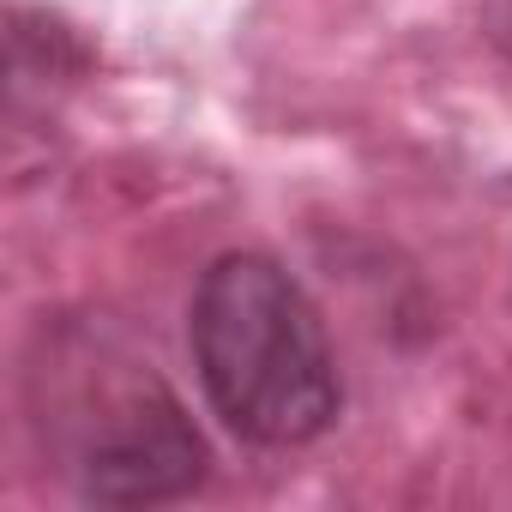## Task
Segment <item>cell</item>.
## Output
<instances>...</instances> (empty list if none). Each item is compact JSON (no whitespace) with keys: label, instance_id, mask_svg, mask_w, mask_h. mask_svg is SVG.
Here are the masks:
<instances>
[{"label":"cell","instance_id":"1","mask_svg":"<svg viewBox=\"0 0 512 512\" xmlns=\"http://www.w3.org/2000/svg\"><path fill=\"white\" fill-rule=\"evenodd\" d=\"M187 350L211 416L260 452H296L338 428L344 374L326 314L272 253H217L187 302Z\"/></svg>","mask_w":512,"mask_h":512},{"label":"cell","instance_id":"2","mask_svg":"<svg viewBox=\"0 0 512 512\" xmlns=\"http://www.w3.org/2000/svg\"><path fill=\"white\" fill-rule=\"evenodd\" d=\"M25 410L61 482L91 506H169L211 476V446L157 362L85 326L43 332L25 368Z\"/></svg>","mask_w":512,"mask_h":512},{"label":"cell","instance_id":"3","mask_svg":"<svg viewBox=\"0 0 512 512\" xmlns=\"http://www.w3.org/2000/svg\"><path fill=\"white\" fill-rule=\"evenodd\" d=\"M500 43H506V55H512V13H506V25H500Z\"/></svg>","mask_w":512,"mask_h":512}]
</instances>
